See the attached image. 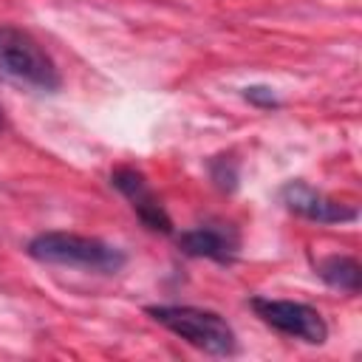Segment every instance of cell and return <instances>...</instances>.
Here are the masks:
<instances>
[{"instance_id": "4", "label": "cell", "mask_w": 362, "mask_h": 362, "mask_svg": "<svg viewBox=\"0 0 362 362\" xmlns=\"http://www.w3.org/2000/svg\"><path fill=\"white\" fill-rule=\"evenodd\" d=\"M252 308L255 314L272 325L274 331L311 342V345H322L328 339V325L322 320V314L305 303H294V300H272V297H252Z\"/></svg>"}, {"instance_id": "9", "label": "cell", "mask_w": 362, "mask_h": 362, "mask_svg": "<svg viewBox=\"0 0 362 362\" xmlns=\"http://www.w3.org/2000/svg\"><path fill=\"white\" fill-rule=\"evenodd\" d=\"M209 175H212V181H215L221 189L232 192V189L238 187V164H235V158H232V156H218V158H212V161H209Z\"/></svg>"}, {"instance_id": "2", "label": "cell", "mask_w": 362, "mask_h": 362, "mask_svg": "<svg viewBox=\"0 0 362 362\" xmlns=\"http://www.w3.org/2000/svg\"><path fill=\"white\" fill-rule=\"evenodd\" d=\"M147 314L164 325L167 331H173L175 337L187 339L189 345L215 354V356H229L238 351V339L232 325L206 308H195V305H150Z\"/></svg>"}, {"instance_id": "8", "label": "cell", "mask_w": 362, "mask_h": 362, "mask_svg": "<svg viewBox=\"0 0 362 362\" xmlns=\"http://www.w3.org/2000/svg\"><path fill=\"white\" fill-rule=\"evenodd\" d=\"M317 274H320L331 288H339V291H345V294H359V286H362V266H359L356 257L331 255V257L320 260Z\"/></svg>"}, {"instance_id": "6", "label": "cell", "mask_w": 362, "mask_h": 362, "mask_svg": "<svg viewBox=\"0 0 362 362\" xmlns=\"http://www.w3.org/2000/svg\"><path fill=\"white\" fill-rule=\"evenodd\" d=\"M280 198L283 204L297 212L300 218L305 221H314V223H345V221H354L356 218V209L303 184V181H288L283 189H280Z\"/></svg>"}, {"instance_id": "7", "label": "cell", "mask_w": 362, "mask_h": 362, "mask_svg": "<svg viewBox=\"0 0 362 362\" xmlns=\"http://www.w3.org/2000/svg\"><path fill=\"white\" fill-rule=\"evenodd\" d=\"M178 246L189 257H206L215 263H232L240 249V235L232 223H201L178 235Z\"/></svg>"}, {"instance_id": "5", "label": "cell", "mask_w": 362, "mask_h": 362, "mask_svg": "<svg viewBox=\"0 0 362 362\" xmlns=\"http://www.w3.org/2000/svg\"><path fill=\"white\" fill-rule=\"evenodd\" d=\"M110 184L130 201L133 212L139 215V221L150 229V232H161V235H170L173 232V221L167 215V209L161 206L158 195L153 192V187L147 184V178L133 170V167H119L110 173Z\"/></svg>"}, {"instance_id": "10", "label": "cell", "mask_w": 362, "mask_h": 362, "mask_svg": "<svg viewBox=\"0 0 362 362\" xmlns=\"http://www.w3.org/2000/svg\"><path fill=\"white\" fill-rule=\"evenodd\" d=\"M243 96H246L252 105H257V107H277V105H280V99L274 96V90L266 88V85H249V88L243 90Z\"/></svg>"}, {"instance_id": "11", "label": "cell", "mask_w": 362, "mask_h": 362, "mask_svg": "<svg viewBox=\"0 0 362 362\" xmlns=\"http://www.w3.org/2000/svg\"><path fill=\"white\" fill-rule=\"evenodd\" d=\"M0 124H3V110H0Z\"/></svg>"}, {"instance_id": "3", "label": "cell", "mask_w": 362, "mask_h": 362, "mask_svg": "<svg viewBox=\"0 0 362 362\" xmlns=\"http://www.w3.org/2000/svg\"><path fill=\"white\" fill-rule=\"evenodd\" d=\"M0 76L37 88V90H57L59 71L45 48L17 25H0Z\"/></svg>"}, {"instance_id": "1", "label": "cell", "mask_w": 362, "mask_h": 362, "mask_svg": "<svg viewBox=\"0 0 362 362\" xmlns=\"http://www.w3.org/2000/svg\"><path fill=\"white\" fill-rule=\"evenodd\" d=\"M28 255L42 263H59V266H76V269H93L113 274L124 266V252L85 235L74 232H42L28 240Z\"/></svg>"}]
</instances>
